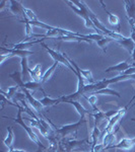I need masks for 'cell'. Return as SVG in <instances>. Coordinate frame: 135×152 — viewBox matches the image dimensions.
Masks as SVG:
<instances>
[{"mask_svg":"<svg viewBox=\"0 0 135 152\" xmlns=\"http://www.w3.org/2000/svg\"><path fill=\"white\" fill-rule=\"evenodd\" d=\"M9 3H10L9 8H10V11L12 13L15 14V15H23L24 18V12H23L24 7L21 5V2L16 1V0H10Z\"/></svg>","mask_w":135,"mask_h":152,"instance_id":"12","label":"cell"},{"mask_svg":"<svg viewBox=\"0 0 135 152\" xmlns=\"http://www.w3.org/2000/svg\"><path fill=\"white\" fill-rule=\"evenodd\" d=\"M44 39H39V40H36V41H33V42H21V43H18V44H13L12 48L13 49H18V50H26V48L31 47V46L35 45V44H38V43H42Z\"/></svg>","mask_w":135,"mask_h":152,"instance_id":"17","label":"cell"},{"mask_svg":"<svg viewBox=\"0 0 135 152\" xmlns=\"http://www.w3.org/2000/svg\"><path fill=\"white\" fill-rule=\"evenodd\" d=\"M65 2H66V4H67V5L69 6L73 11L75 12V13L78 14V15H79L80 18H81L83 20H84V24H85V26H87V28H92V29H94L95 31H97V34H99V35H103L102 31H100L99 29L95 28V26L94 24V23L92 21V19L88 18L87 12L83 11L82 9L78 8L76 5H74V4L72 3V1H65ZM103 36H104V35H103Z\"/></svg>","mask_w":135,"mask_h":152,"instance_id":"4","label":"cell"},{"mask_svg":"<svg viewBox=\"0 0 135 152\" xmlns=\"http://www.w3.org/2000/svg\"><path fill=\"white\" fill-rule=\"evenodd\" d=\"M88 139L75 140V139H61L59 141V151L60 152H88Z\"/></svg>","mask_w":135,"mask_h":152,"instance_id":"1","label":"cell"},{"mask_svg":"<svg viewBox=\"0 0 135 152\" xmlns=\"http://www.w3.org/2000/svg\"><path fill=\"white\" fill-rule=\"evenodd\" d=\"M119 130V128H117L115 131H112L111 133H108L104 136V140H103V145L104 148L107 149V147H109L110 145H112V142L115 139V134L117 133V131Z\"/></svg>","mask_w":135,"mask_h":152,"instance_id":"21","label":"cell"},{"mask_svg":"<svg viewBox=\"0 0 135 152\" xmlns=\"http://www.w3.org/2000/svg\"><path fill=\"white\" fill-rule=\"evenodd\" d=\"M41 45L46 49V51H47L49 55H50L51 57H52V58L54 59V61H55V62H58V63H61V64L65 65L66 67L69 68V69H70L71 71H73L74 73H76V70H75L74 68H73V66L69 63V61H68V60H67V58H66L65 56H64V54H63V53L61 54V53L57 52V51L53 50V49L49 48L48 46L46 45V44H44V43H43V42L41 43Z\"/></svg>","mask_w":135,"mask_h":152,"instance_id":"5","label":"cell"},{"mask_svg":"<svg viewBox=\"0 0 135 152\" xmlns=\"http://www.w3.org/2000/svg\"><path fill=\"white\" fill-rule=\"evenodd\" d=\"M6 130H7V136L3 140V143H4V145L6 147H8V149H9L12 147V143H13V139H14V134H13V131H12L11 127H7Z\"/></svg>","mask_w":135,"mask_h":152,"instance_id":"22","label":"cell"},{"mask_svg":"<svg viewBox=\"0 0 135 152\" xmlns=\"http://www.w3.org/2000/svg\"><path fill=\"white\" fill-rule=\"evenodd\" d=\"M100 3L102 4L103 6V9H104L105 11H106V13L108 14V20H109L110 24H112V26H118V29H120V23H119V18H118L117 15H115V14L111 13L110 11H108V9L105 7V3L103 1H100Z\"/></svg>","mask_w":135,"mask_h":152,"instance_id":"15","label":"cell"},{"mask_svg":"<svg viewBox=\"0 0 135 152\" xmlns=\"http://www.w3.org/2000/svg\"><path fill=\"white\" fill-rule=\"evenodd\" d=\"M13 152H28V151H24V150H19V149H14V148H13Z\"/></svg>","mask_w":135,"mask_h":152,"instance_id":"33","label":"cell"},{"mask_svg":"<svg viewBox=\"0 0 135 152\" xmlns=\"http://www.w3.org/2000/svg\"><path fill=\"white\" fill-rule=\"evenodd\" d=\"M112 41H114V40H112L111 38H109V37H106L105 36V38L104 39H102V40H100L99 42H97V44L99 45V47L100 48H102L103 49V51H104L105 53L107 52V49H106V45L108 43H110V42H112Z\"/></svg>","mask_w":135,"mask_h":152,"instance_id":"30","label":"cell"},{"mask_svg":"<svg viewBox=\"0 0 135 152\" xmlns=\"http://www.w3.org/2000/svg\"><path fill=\"white\" fill-rule=\"evenodd\" d=\"M83 124H87V120H85V118H80L79 121L74 124L64 125V126H61V127H59V128H56L55 134L58 135L61 139H64L67 136H69V135L73 134V133L76 134L78 129H79Z\"/></svg>","mask_w":135,"mask_h":152,"instance_id":"3","label":"cell"},{"mask_svg":"<svg viewBox=\"0 0 135 152\" xmlns=\"http://www.w3.org/2000/svg\"><path fill=\"white\" fill-rule=\"evenodd\" d=\"M125 10H126L127 20L131 26V28H135V1L134 0H125Z\"/></svg>","mask_w":135,"mask_h":152,"instance_id":"6","label":"cell"},{"mask_svg":"<svg viewBox=\"0 0 135 152\" xmlns=\"http://www.w3.org/2000/svg\"><path fill=\"white\" fill-rule=\"evenodd\" d=\"M8 152H13V147H11V148H9Z\"/></svg>","mask_w":135,"mask_h":152,"instance_id":"34","label":"cell"},{"mask_svg":"<svg viewBox=\"0 0 135 152\" xmlns=\"http://www.w3.org/2000/svg\"><path fill=\"white\" fill-rule=\"evenodd\" d=\"M63 54H64V56H65L66 58H67V60L69 61L70 64L73 66V68H74V69L76 70L78 73H80V74L82 75V77L84 78L85 80H87V81L90 82V83H88V84H92V83H95L94 77H92V72H90V70H82V69H80L79 66H78V65L76 64V63H75L74 61L72 60V59H70L69 57H68L67 54H66V53H63Z\"/></svg>","mask_w":135,"mask_h":152,"instance_id":"9","label":"cell"},{"mask_svg":"<svg viewBox=\"0 0 135 152\" xmlns=\"http://www.w3.org/2000/svg\"><path fill=\"white\" fill-rule=\"evenodd\" d=\"M18 88H21V87L18 86V85H15V86H11V87H8V90H7V92H4L3 90H1V91H0V94H1L2 95H4V96H5L7 99L10 100L12 97L15 95L16 92H18Z\"/></svg>","mask_w":135,"mask_h":152,"instance_id":"25","label":"cell"},{"mask_svg":"<svg viewBox=\"0 0 135 152\" xmlns=\"http://www.w3.org/2000/svg\"><path fill=\"white\" fill-rule=\"evenodd\" d=\"M66 102L72 104L73 107H75V110H76V112L78 113V115L80 116V118H85L87 115H90V114H92V113H90L87 110H85L84 107H82V104H80L78 100H67Z\"/></svg>","mask_w":135,"mask_h":152,"instance_id":"13","label":"cell"},{"mask_svg":"<svg viewBox=\"0 0 135 152\" xmlns=\"http://www.w3.org/2000/svg\"><path fill=\"white\" fill-rule=\"evenodd\" d=\"M9 77L11 78L12 80H13L14 82L16 83V85H18L19 87H23L24 82L23 80V76H21V72H19V71H14L13 73H10V74H8Z\"/></svg>","mask_w":135,"mask_h":152,"instance_id":"23","label":"cell"},{"mask_svg":"<svg viewBox=\"0 0 135 152\" xmlns=\"http://www.w3.org/2000/svg\"><path fill=\"white\" fill-rule=\"evenodd\" d=\"M131 121H132V122H135V118H133V119H131Z\"/></svg>","mask_w":135,"mask_h":152,"instance_id":"35","label":"cell"},{"mask_svg":"<svg viewBox=\"0 0 135 152\" xmlns=\"http://www.w3.org/2000/svg\"><path fill=\"white\" fill-rule=\"evenodd\" d=\"M5 104H10L12 105V107H18V104H13V102H11V100H9V99H7L4 95H2L1 94V110L2 109H4V107H5Z\"/></svg>","mask_w":135,"mask_h":152,"instance_id":"31","label":"cell"},{"mask_svg":"<svg viewBox=\"0 0 135 152\" xmlns=\"http://www.w3.org/2000/svg\"><path fill=\"white\" fill-rule=\"evenodd\" d=\"M101 134H102V131L99 129V127L97 125H95L94 129L92 131V134H90V137H92V147H90V150H92L98 145V140H99Z\"/></svg>","mask_w":135,"mask_h":152,"instance_id":"18","label":"cell"},{"mask_svg":"<svg viewBox=\"0 0 135 152\" xmlns=\"http://www.w3.org/2000/svg\"><path fill=\"white\" fill-rule=\"evenodd\" d=\"M117 43H119L120 45L123 46V47L127 50V52L132 55V53H133V51H134V48H135V42L132 40L131 38H126L125 40L117 42Z\"/></svg>","mask_w":135,"mask_h":152,"instance_id":"19","label":"cell"},{"mask_svg":"<svg viewBox=\"0 0 135 152\" xmlns=\"http://www.w3.org/2000/svg\"><path fill=\"white\" fill-rule=\"evenodd\" d=\"M21 76H23V82H29L31 81V75H29V66H28V58H21Z\"/></svg>","mask_w":135,"mask_h":152,"instance_id":"14","label":"cell"},{"mask_svg":"<svg viewBox=\"0 0 135 152\" xmlns=\"http://www.w3.org/2000/svg\"><path fill=\"white\" fill-rule=\"evenodd\" d=\"M21 90H23V92L24 94H26V100H28V102L29 104V105H31L33 109H35V111L38 113V114H40V111L42 110V107H43V105H42L40 100L36 99L35 97H34L33 95L31 94L29 90L26 89L24 87H21Z\"/></svg>","mask_w":135,"mask_h":152,"instance_id":"10","label":"cell"},{"mask_svg":"<svg viewBox=\"0 0 135 152\" xmlns=\"http://www.w3.org/2000/svg\"><path fill=\"white\" fill-rule=\"evenodd\" d=\"M45 96L43 97L42 99H40L41 104L43 107H52V105H56L60 102H62V99H61V96L58 97V99H51V97L47 96L45 94H44Z\"/></svg>","mask_w":135,"mask_h":152,"instance_id":"16","label":"cell"},{"mask_svg":"<svg viewBox=\"0 0 135 152\" xmlns=\"http://www.w3.org/2000/svg\"><path fill=\"white\" fill-rule=\"evenodd\" d=\"M97 94H105V95H115V96H117L118 99H121V94H119L118 91L116 90H113L111 88H104V89H101L99 91L95 92L94 95H97ZM92 95V94H90Z\"/></svg>","mask_w":135,"mask_h":152,"instance_id":"26","label":"cell"},{"mask_svg":"<svg viewBox=\"0 0 135 152\" xmlns=\"http://www.w3.org/2000/svg\"><path fill=\"white\" fill-rule=\"evenodd\" d=\"M135 147V138H124L118 144H112L109 147H107L108 149H121V150H130V149Z\"/></svg>","mask_w":135,"mask_h":152,"instance_id":"7","label":"cell"},{"mask_svg":"<svg viewBox=\"0 0 135 152\" xmlns=\"http://www.w3.org/2000/svg\"><path fill=\"white\" fill-rule=\"evenodd\" d=\"M0 55H11L13 56H18L21 58H28V56L29 55H34L33 51H29V50H18V49H8V48H4L1 47V54Z\"/></svg>","mask_w":135,"mask_h":152,"instance_id":"8","label":"cell"},{"mask_svg":"<svg viewBox=\"0 0 135 152\" xmlns=\"http://www.w3.org/2000/svg\"><path fill=\"white\" fill-rule=\"evenodd\" d=\"M131 67H132V66L128 62V61H124V62L118 63L117 65L111 66V67H109V68H107V69H105V72L109 73V72H111V71H117V72H121L122 74H123L125 71H127V70L129 69V68H131Z\"/></svg>","mask_w":135,"mask_h":152,"instance_id":"11","label":"cell"},{"mask_svg":"<svg viewBox=\"0 0 135 152\" xmlns=\"http://www.w3.org/2000/svg\"><path fill=\"white\" fill-rule=\"evenodd\" d=\"M23 12H24V18H28L29 21H37V20H39L38 18H37V15L31 10V9L26 8V7H24Z\"/></svg>","mask_w":135,"mask_h":152,"instance_id":"29","label":"cell"},{"mask_svg":"<svg viewBox=\"0 0 135 152\" xmlns=\"http://www.w3.org/2000/svg\"><path fill=\"white\" fill-rule=\"evenodd\" d=\"M18 115H16V117L15 118H8V117H3V118H7V119H11V120H13L14 122H15L16 124H18L19 126H21L23 128L26 130V132L28 133L29 135V139H31L33 142H35V143L37 144V145L39 146V148H42V149H46V147L42 144V142L39 140V138H38V136L34 133L33 132V129L32 128H29V126H26V124H24V122H23V112L24 111L23 110V105H21V104H18Z\"/></svg>","mask_w":135,"mask_h":152,"instance_id":"2","label":"cell"},{"mask_svg":"<svg viewBox=\"0 0 135 152\" xmlns=\"http://www.w3.org/2000/svg\"><path fill=\"white\" fill-rule=\"evenodd\" d=\"M83 97H84V99H87L88 102H90V104L92 105V111H94V112H99L100 111V110L97 107V105H95V104H97V102H98V96H97V95L92 94V95H90V96H87V95H84Z\"/></svg>","mask_w":135,"mask_h":152,"instance_id":"28","label":"cell"},{"mask_svg":"<svg viewBox=\"0 0 135 152\" xmlns=\"http://www.w3.org/2000/svg\"><path fill=\"white\" fill-rule=\"evenodd\" d=\"M29 72L31 77L33 78L34 81L40 82V79H41L42 75H43V74H41V65L40 64H37L34 69H29Z\"/></svg>","mask_w":135,"mask_h":152,"instance_id":"20","label":"cell"},{"mask_svg":"<svg viewBox=\"0 0 135 152\" xmlns=\"http://www.w3.org/2000/svg\"><path fill=\"white\" fill-rule=\"evenodd\" d=\"M6 3H7V1H5V0H2V1H1V4H0V11L3 10V8L5 7L4 5H5Z\"/></svg>","mask_w":135,"mask_h":152,"instance_id":"32","label":"cell"},{"mask_svg":"<svg viewBox=\"0 0 135 152\" xmlns=\"http://www.w3.org/2000/svg\"><path fill=\"white\" fill-rule=\"evenodd\" d=\"M58 66V62H54L53 63V65L51 66L49 69H47L45 71V73H44L43 75H42V77H41V79H40V82L41 83H44V82H46L47 80L49 79V77L51 76V74L53 73V71L56 69V67Z\"/></svg>","mask_w":135,"mask_h":152,"instance_id":"24","label":"cell"},{"mask_svg":"<svg viewBox=\"0 0 135 152\" xmlns=\"http://www.w3.org/2000/svg\"><path fill=\"white\" fill-rule=\"evenodd\" d=\"M41 85H42V83H41V82H38V81H34V80H31V81L24 83L23 87H24L26 89H28V90H36V89H38V88H40V89H42V88H41Z\"/></svg>","mask_w":135,"mask_h":152,"instance_id":"27","label":"cell"}]
</instances>
